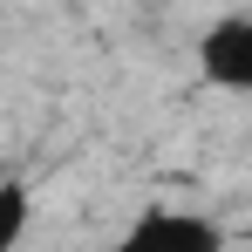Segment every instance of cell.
I'll return each mask as SVG.
<instances>
[{
	"label": "cell",
	"instance_id": "obj_1",
	"mask_svg": "<svg viewBox=\"0 0 252 252\" xmlns=\"http://www.w3.org/2000/svg\"><path fill=\"white\" fill-rule=\"evenodd\" d=\"M218 246H225V225L198 218V211H177V205L136 211L123 232V252H218Z\"/></svg>",
	"mask_w": 252,
	"mask_h": 252
},
{
	"label": "cell",
	"instance_id": "obj_2",
	"mask_svg": "<svg viewBox=\"0 0 252 252\" xmlns=\"http://www.w3.org/2000/svg\"><path fill=\"white\" fill-rule=\"evenodd\" d=\"M198 75L225 95H252V14H218L198 34Z\"/></svg>",
	"mask_w": 252,
	"mask_h": 252
},
{
	"label": "cell",
	"instance_id": "obj_3",
	"mask_svg": "<svg viewBox=\"0 0 252 252\" xmlns=\"http://www.w3.org/2000/svg\"><path fill=\"white\" fill-rule=\"evenodd\" d=\"M21 232H28V191L21 184H7V218H0V252L21 246Z\"/></svg>",
	"mask_w": 252,
	"mask_h": 252
}]
</instances>
